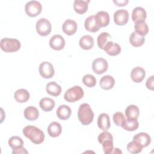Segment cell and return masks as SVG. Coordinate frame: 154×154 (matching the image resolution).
Listing matches in <instances>:
<instances>
[{
    "label": "cell",
    "mask_w": 154,
    "mask_h": 154,
    "mask_svg": "<svg viewBox=\"0 0 154 154\" xmlns=\"http://www.w3.org/2000/svg\"><path fill=\"white\" fill-rule=\"evenodd\" d=\"M144 37L143 36L139 35L135 31L132 32L129 37L130 43L135 47H139L142 46L144 44Z\"/></svg>",
    "instance_id": "30"
},
{
    "label": "cell",
    "mask_w": 154,
    "mask_h": 154,
    "mask_svg": "<svg viewBox=\"0 0 154 154\" xmlns=\"http://www.w3.org/2000/svg\"><path fill=\"white\" fill-rule=\"evenodd\" d=\"M83 89L78 85H75L65 92L64 99L69 102H75L82 99L84 96Z\"/></svg>",
    "instance_id": "4"
},
{
    "label": "cell",
    "mask_w": 154,
    "mask_h": 154,
    "mask_svg": "<svg viewBox=\"0 0 154 154\" xmlns=\"http://www.w3.org/2000/svg\"><path fill=\"white\" fill-rule=\"evenodd\" d=\"M108 140H113V137L110 132L107 131H104L102 133L99 134L98 136V141L100 144H102L103 141Z\"/></svg>",
    "instance_id": "38"
},
{
    "label": "cell",
    "mask_w": 154,
    "mask_h": 154,
    "mask_svg": "<svg viewBox=\"0 0 154 154\" xmlns=\"http://www.w3.org/2000/svg\"><path fill=\"white\" fill-rule=\"evenodd\" d=\"M146 87L151 90H153V87H154V76L152 75L150 77H149L146 83Z\"/></svg>",
    "instance_id": "39"
},
{
    "label": "cell",
    "mask_w": 154,
    "mask_h": 154,
    "mask_svg": "<svg viewBox=\"0 0 154 154\" xmlns=\"http://www.w3.org/2000/svg\"><path fill=\"white\" fill-rule=\"evenodd\" d=\"M8 145L13 149H18L22 147L23 145V141L22 139L18 136H13L11 137L8 141Z\"/></svg>",
    "instance_id": "32"
},
{
    "label": "cell",
    "mask_w": 154,
    "mask_h": 154,
    "mask_svg": "<svg viewBox=\"0 0 154 154\" xmlns=\"http://www.w3.org/2000/svg\"><path fill=\"white\" fill-rule=\"evenodd\" d=\"M30 97L29 93L25 89L20 88L16 90L14 94L15 100L19 103L26 102Z\"/></svg>",
    "instance_id": "27"
},
{
    "label": "cell",
    "mask_w": 154,
    "mask_h": 154,
    "mask_svg": "<svg viewBox=\"0 0 154 154\" xmlns=\"http://www.w3.org/2000/svg\"><path fill=\"white\" fill-rule=\"evenodd\" d=\"M78 117L79 120L83 125H88L93 122L94 112L89 104L84 103L79 106L78 111Z\"/></svg>",
    "instance_id": "2"
},
{
    "label": "cell",
    "mask_w": 154,
    "mask_h": 154,
    "mask_svg": "<svg viewBox=\"0 0 154 154\" xmlns=\"http://www.w3.org/2000/svg\"><path fill=\"white\" fill-rule=\"evenodd\" d=\"M129 20V13L125 9H120L114 13V21L117 25L122 26L126 24Z\"/></svg>",
    "instance_id": "9"
},
{
    "label": "cell",
    "mask_w": 154,
    "mask_h": 154,
    "mask_svg": "<svg viewBox=\"0 0 154 154\" xmlns=\"http://www.w3.org/2000/svg\"><path fill=\"white\" fill-rule=\"evenodd\" d=\"M23 115L25 118L28 120L34 121L38 119L39 116V112L36 107L29 106L25 109Z\"/></svg>",
    "instance_id": "18"
},
{
    "label": "cell",
    "mask_w": 154,
    "mask_h": 154,
    "mask_svg": "<svg viewBox=\"0 0 154 154\" xmlns=\"http://www.w3.org/2000/svg\"><path fill=\"white\" fill-rule=\"evenodd\" d=\"M146 76V72L144 69L141 67L137 66L134 68L131 73V77L132 80L137 83L141 82Z\"/></svg>",
    "instance_id": "14"
},
{
    "label": "cell",
    "mask_w": 154,
    "mask_h": 154,
    "mask_svg": "<svg viewBox=\"0 0 154 154\" xmlns=\"http://www.w3.org/2000/svg\"><path fill=\"white\" fill-rule=\"evenodd\" d=\"M46 90L49 94L57 97L61 94V87L55 81H51L46 84Z\"/></svg>",
    "instance_id": "21"
},
{
    "label": "cell",
    "mask_w": 154,
    "mask_h": 154,
    "mask_svg": "<svg viewBox=\"0 0 154 154\" xmlns=\"http://www.w3.org/2000/svg\"><path fill=\"white\" fill-rule=\"evenodd\" d=\"M70 108L66 105H60L57 109V116L61 120H67L71 116Z\"/></svg>",
    "instance_id": "22"
},
{
    "label": "cell",
    "mask_w": 154,
    "mask_h": 154,
    "mask_svg": "<svg viewBox=\"0 0 154 154\" xmlns=\"http://www.w3.org/2000/svg\"><path fill=\"white\" fill-rule=\"evenodd\" d=\"M111 38V35L108 32H103L100 33L98 35L97 38V43L99 48L103 49L105 44L108 42V39Z\"/></svg>",
    "instance_id": "34"
},
{
    "label": "cell",
    "mask_w": 154,
    "mask_h": 154,
    "mask_svg": "<svg viewBox=\"0 0 154 154\" xmlns=\"http://www.w3.org/2000/svg\"><path fill=\"white\" fill-rule=\"evenodd\" d=\"M82 82L88 87H93L96 84V78L90 74H87L82 78Z\"/></svg>",
    "instance_id": "35"
},
{
    "label": "cell",
    "mask_w": 154,
    "mask_h": 154,
    "mask_svg": "<svg viewBox=\"0 0 154 154\" xmlns=\"http://www.w3.org/2000/svg\"><path fill=\"white\" fill-rule=\"evenodd\" d=\"M108 67L107 61L103 58H97L92 63V69L94 73L100 75L105 73Z\"/></svg>",
    "instance_id": "7"
},
{
    "label": "cell",
    "mask_w": 154,
    "mask_h": 154,
    "mask_svg": "<svg viewBox=\"0 0 154 154\" xmlns=\"http://www.w3.org/2000/svg\"><path fill=\"white\" fill-rule=\"evenodd\" d=\"M96 22L98 26L100 27H105L109 23V15L105 11H100L94 16Z\"/></svg>",
    "instance_id": "13"
},
{
    "label": "cell",
    "mask_w": 154,
    "mask_h": 154,
    "mask_svg": "<svg viewBox=\"0 0 154 154\" xmlns=\"http://www.w3.org/2000/svg\"><path fill=\"white\" fill-rule=\"evenodd\" d=\"M110 125V119L108 114L106 113L100 114L97 119L98 127L103 131H107L109 128Z\"/></svg>",
    "instance_id": "20"
},
{
    "label": "cell",
    "mask_w": 154,
    "mask_h": 154,
    "mask_svg": "<svg viewBox=\"0 0 154 154\" xmlns=\"http://www.w3.org/2000/svg\"><path fill=\"white\" fill-rule=\"evenodd\" d=\"M65 40L60 34H55L51 37L49 44L50 47L56 51L62 50L65 46Z\"/></svg>",
    "instance_id": "10"
},
{
    "label": "cell",
    "mask_w": 154,
    "mask_h": 154,
    "mask_svg": "<svg viewBox=\"0 0 154 154\" xmlns=\"http://www.w3.org/2000/svg\"><path fill=\"white\" fill-rule=\"evenodd\" d=\"M103 152L105 154H110L112 153V150L114 149V144L113 140H108L103 141L102 144Z\"/></svg>",
    "instance_id": "37"
},
{
    "label": "cell",
    "mask_w": 154,
    "mask_h": 154,
    "mask_svg": "<svg viewBox=\"0 0 154 154\" xmlns=\"http://www.w3.org/2000/svg\"><path fill=\"white\" fill-rule=\"evenodd\" d=\"M12 153L13 154H19V153H28V152L25 148L22 147H20L16 149H13Z\"/></svg>",
    "instance_id": "40"
},
{
    "label": "cell",
    "mask_w": 154,
    "mask_h": 154,
    "mask_svg": "<svg viewBox=\"0 0 154 154\" xmlns=\"http://www.w3.org/2000/svg\"><path fill=\"white\" fill-rule=\"evenodd\" d=\"M42 4L37 1H28L25 6V13L29 17H35L38 16L42 12Z\"/></svg>",
    "instance_id": "5"
},
{
    "label": "cell",
    "mask_w": 154,
    "mask_h": 154,
    "mask_svg": "<svg viewBox=\"0 0 154 154\" xmlns=\"http://www.w3.org/2000/svg\"><path fill=\"white\" fill-rule=\"evenodd\" d=\"M139 126V123L137 119H127L125 120V123L122 126V128L128 131H134L138 129Z\"/></svg>",
    "instance_id": "31"
},
{
    "label": "cell",
    "mask_w": 154,
    "mask_h": 154,
    "mask_svg": "<svg viewBox=\"0 0 154 154\" xmlns=\"http://www.w3.org/2000/svg\"><path fill=\"white\" fill-rule=\"evenodd\" d=\"M79 44L82 49L84 50H89L94 46V39L90 35H85L80 38Z\"/></svg>",
    "instance_id": "25"
},
{
    "label": "cell",
    "mask_w": 154,
    "mask_h": 154,
    "mask_svg": "<svg viewBox=\"0 0 154 154\" xmlns=\"http://www.w3.org/2000/svg\"><path fill=\"white\" fill-rule=\"evenodd\" d=\"M55 102L54 100L50 97H43L39 102V106L44 111L46 112L51 111L55 107Z\"/></svg>",
    "instance_id": "23"
},
{
    "label": "cell",
    "mask_w": 154,
    "mask_h": 154,
    "mask_svg": "<svg viewBox=\"0 0 154 154\" xmlns=\"http://www.w3.org/2000/svg\"><path fill=\"white\" fill-rule=\"evenodd\" d=\"M135 32L141 36L146 35L149 32V27L146 23L145 20L138 21L135 22Z\"/></svg>",
    "instance_id": "29"
},
{
    "label": "cell",
    "mask_w": 154,
    "mask_h": 154,
    "mask_svg": "<svg viewBox=\"0 0 154 154\" xmlns=\"http://www.w3.org/2000/svg\"><path fill=\"white\" fill-rule=\"evenodd\" d=\"M90 1L75 0L73 2L74 10L78 14H82L88 10V3Z\"/></svg>",
    "instance_id": "26"
},
{
    "label": "cell",
    "mask_w": 154,
    "mask_h": 154,
    "mask_svg": "<svg viewBox=\"0 0 154 154\" xmlns=\"http://www.w3.org/2000/svg\"><path fill=\"white\" fill-rule=\"evenodd\" d=\"M77 28L78 26L76 22L72 19H67L65 20L62 26L63 32L68 35L74 34L77 31Z\"/></svg>",
    "instance_id": "11"
},
{
    "label": "cell",
    "mask_w": 154,
    "mask_h": 154,
    "mask_svg": "<svg viewBox=\"0 0 154 154\" xmlns=\"http://www.w3.org/2000/svg\"><path fill=\"white\" fill-rule=\"evenodd\" d=\"M112 119L116 124V125L118 126H122L125 122L126 119L123 115V114L121 112H116L113 114Z\"/></svg>",
    "instance_id": "36"
},
{
    "label": "cell",
    "mask_w": 154,
    "mask_h": 154,
    "mask_svg": "<svg viewBox=\"0 0 154 154\" xmlns=\"http://www.w3.org/2000/svg\"><path fill=\"white\" fill-rule=\"evenodd\" d=\"M125 116L127 119H137L140 115V110L137 106L135 105H130L125 109Z\"/></svg>",
    "instance_id": "28"
},
{
    "label": "cell",
    "mask_w": 154,
    "mask_h": 154,
    "mask_svg": "<svg viewBox=\"0 0 154 154\" xmlns=\"http://www.w3.org/2000/svg\"><path fill=\"white\" fill-rule=\"evenodd\" d=\"M129 1L128 0H122V1H117V0H114L113 2L117 6L119 7H122V6H125L126 5V4L128 3Z\"/></svg>",
    "instance_id": "41"
},
{
    "label": "cell",
    "mask_w": 154,
    "mask_h": 154,
    "mask_svg": "<svg viewBox=\"0 0 154 154\" xmlns=\"http://www.w3.org/2000/svg\"><path fill=\"white\" fill-rule=\"evenodd\" d=\"M39 73L43 78H51L55 73L53 65L48 61L41 63L39 66Z\"/></svg>",
    "instance_id": "8"
},
{
    "label": "cell",
    "mask_w": 154,
    "mask_h": 154,
    "mask_svg": "<svg viewBox=\"0 0 154 154\" xmlns=\"http://www.w3.org/2000/svg\"><path fill=\"white\" fill-rule=\"evenodd\" d=\"M23 134L30 141L35 144H40L45 140V134L39 128L34 126L28 125L23 129Z\"/></svg>",
    "instance_id": "1"
},
{
    "label": "cell",
    "mask_w": 154,
    "mask_h": 154,
    "mask_svg": "<svg viewBox=\"0 0 154 154\" xmlns=\"http://www.w3.org/2000/svg\"><path fill=\"white\" fill-rule=\"evenodd\" d=\"M103 49L111 56L117 55L121 52L120 46L118 43L111 41H108L104 46Z\"/></svg>",
    "instance_id": "12"
},
{
    "label": "cell",
    "mask_w": 154,
    "mask_h": 154,
    "mask_svg": "<svg viewBox=\"0 0 154 154\" xmlns=\"http://www.w3.org/2000/svg\"><path fill=\"white\" fill-rule=\"evenodd\" d=\"M122 153V152L121 150H119V149L118 148H114L112 150V153Z\"/></svg>",
    "instance_id": "42"
},
{
    "label": "cell",
    "mask_w": 154,
    "mask_h": 154,
    "mask_svg": "<svg viewBox=\"0 0 154 154\" xmlns=\"http://www.w3.org/2000/svg\"><path fill=\"white\" fill-rule=\"evenodd\" d=\"M85 28L89 32H95L99 30L100 27L98 26L96 22L95 17L94 15H91L86 18L84 22Z\"/></svg>",
    "instance_id": "16"
},
{
    "label": "cell",
    "mask_w": 154,
    "mask_h": 154,
    "mask_svg": "<svg viewBox=\"0 0 154 154\" xmlns=\"http://www.w3.org/2000/svg\"><path fill=\"white\" fill-rule=\"evenodd\" d=\"M48 133L51 137L55 138L58 137L62 132V127L60 123L57 122H51L47 129Z\"/></svg>",
    "instance_id": "17"
},
{
    "label": "cell",
    "mask_w": 154,
    "mask_h": 154,
    "mask_svg": "<svg viewBox=\"0 0 154 154\" xmlns=\"http://www.w3.org/2000/svg\"><path fill=\"white\" fill-rule=\"evenodd\" d=\"M1 48L5 52H14L19 51L21 46L20 42L16 38H3L0 42Z\"/></svg>",
    "instance_id": "3"
},
{
    "label": "cell",
    "mask_w": 154,
    "mask_h": 154,
    "mask_svg": "<svg viewBox=\"0 0 154 154\" xmlns=\"http://www.w3.org/2000/svg\"><path fill=\"white\" fill-rule=\"evenodd\" d=\"M52 29L51 22L46 18H40L36 23V30L41 36H46L50 34Z\"/></svg>",
    "instance_id": "6"
},
{
    "label": "cell",
    "mask_w": 154,
    "mask_h": 154,
    "mask_svg": "<svg viewBox=\"0 0 154 154\" xmlns=\"http://www.w3.org/2000/svg\"><path fill=\"white\" fill-rule=\"evenodd\" d=\"M143 147L136 141L133 140L129 142L127 145V150L131 153H138L143 150Z\"/></svg>",
    "instance_id": "33"
},
{
    "label": "cell",
    "mask_w": 154,
    "mask_h": 154,
    "mask_svg": "<svg viewBox=\"0 0 154 154\" xmlns=\"http://www.w3.org/2000/svg\"><path fill=\"white\" fill-rule=\"evenodd\" d=\"M147 16L146 10L141 7H135L132 13V19L134 22L145 20Z\"/></svg>",
    "instance_id": "19"
},
{
    "label": "cell",
    "mask_w": 154,
    "mask_h": 154,
    "mask_svg": "<svg viewBox=\"0 0 154 154\" xmlns=\"http://www.w3.org/2000/svg\"><path fill=\"white\" fill-rule=\"evenodd\" d=\"M133 140L138 142L143 147H146L150 144L151 138L150 135L146 132H140L134 136Z\"/></svg>",
    "instance_id": "15"
},
{
    "label": "cell",
    "mask_w": 154,
    "mask_h": 154,
    "mask_svg": "<svg viewBox=\"0 0 154 154\" xmlns=\"http://www.w3.org/2000/svg\"><path fill=\"white\" fill-rule=\"evenodd\" d=\"M115 84L114 78L111 75H105L100 79V87L104 90L111 89Z\"/></svg>",
    "instance_id": "24"
}]
</instances>
